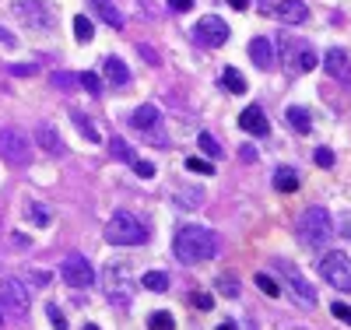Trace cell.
<instances>
[{"label":"cell","mask_w":351,"mask_h":330,"mask_svg":"<svg viewBox=\"0 0 351 330\" xmlns=\"http://www.w3.org/2000/svg\"><path fill=\"white\" fill-rule=\"evenodd\" d=\"M172 253L180 263L193 267V263H204L218 257V235L204 225H183L180 232L172 235Z\"/></svg>","instance_id":"cell-1"},{"label":"cell","mask_w":351,"mask_h":330,"mask_svg":"<svg viewBox=\"0 0 351 330\" xmlns=\"http://www.w3.org/2000/svg\"><path fill=\"white\" fill-rule=\"evenodd\" d=\"M295 235H299L302 246L324 250L334 239V222H330V215L324 211V207H306V211L299 215V222H295Z\"/></svg>","instance_id":"cell-2"},{"label":"cell","mask_w":351,"mask_h":330,"mask_svg":"<svg viewBox=\"0 0 351 330\" xmlns=\"http://www.w3.org/2000/svg\"><path fill=\"white\" fill-rule=\"evenodd\" d=\"M106 243H112V246H141V243H148V228H144V222L134 218L130 211H116L106 222Z\"/></svg>","instance_id":"cell-3"},{"label":"cell","mask_w":351,"mask_h":330,"mask_svg":"<svg viewBox=\"0 0 351 330\" xmlns=\"http://www.w3.org/2000/svg\"><path fill=\"white\" fill-rule=\"evenodd\" d=\"M281 60H285V71L288 74H302V71H313L316 64H319V56L302 43V39H295L291 32H281Z\"/></svg>","instance_id":"cell-4"},{"label":"cell","mask_w":351,"mask_h":330,"mask_svg":"<svg viewBox=\"0 0 351 330\" xmlns=\"http://www.w3.org/2000/svg\"><path fill=\"white\" fill-rule=\"evenodd\" d=\"M28 306H32V298H28V288L21 278H8L4 285H0V313L11 316V320H21L28 313Z\"/></svg>","instance_id":"cell-5"},{"label":"cell","mask_w":351,"mask_h":330,"mask_svg":"<svg viewBox=\"0 0 351 330\" xmlns=\"http://www.w3.org/2000/svg\"><path fill=\"white\" fill-rule=\"evenodd\" d=\"M319 274L327 278L330 288H337V292H351V257L341 253V250L327 253L324 260H319Z\"/></svg>","instance_id":"cell-6"},{"label":"cell","mask_w":351,"mask_h":330,"mask_svg":"<svg viewBox=\"0 0 351 330\" xmlns=\"http://www.w3.org/2000/svg\"><path fill=\"white\" fill-rule=\"evenodd\" d=\"M0 158L11 165H28V158H32V141L14 127H4L0 130Z\"/></svg>","instance_id":"cell-7"},{"label":"cell","mask_w":351,"mask_h":330,"mask_svg":"<svg viewBox=\"0 0 351 330\" xmlns=\"http://www.w3.org/2000/svg\"><path fill=\"white\" fill-rule=\"evenodd\" d=\"M60 278H64L71 288H92V285H95V271H92V263H88L84 253H67V257H64Z\"/></svg>","instance_id":"cell-8"},{"label":"cell","mask_w":351,"mask_h":330,"mask_svg":"<svg viewBox=\"0 0 351 330\" xmlns=\"http://www.w3.org/2000/svg\"><path fill=\"white\" fill-rule=\"evenodd\" d=\"M278 267L285 271V278H288V288H291V295L299 298V306H306V309H313L316 306V288L306 281V274L299 271V267H291V263H285V260H278Z\"/></svg>","instance_id":"cell-9"},{"label":"cell","mask_w":351,"mask_h":330,"mask_svg":"<svg viewBox=\"0 0 351 330\" xmlns=\"http://www.w3.org/2000/svg\"><path fill=\"white\" fill-rule=\"evenodd\" d=\"M14 18H21V21H28L32 28H53V11L43 4V0H18L14 4Z\"/></svg>","instance_id":"cell-10"},{"label":"cell","mask_w":351,"mask_h":330,"mask_svg":"<svg viewBox=\"0 0 351 330\" xmlns=\"http://www.w3.org/2000/svg\"><path fill=\"white\" fill-rule=\"evenodd\" d=\"M197 39H200L204 46L218 49V46H225V43H228V25H225L221 18H215V14L200 18V25H197Z\"/></svg>","instance_id":"cell-11"},{"label":"cell","mask_w":351,"mask_h":330,"mask_svg":"<svg viewBox=\"0 0 351 330\" xmlns=\"http://www.w3.org/2000/svg\"><path fill=\"white\" fill-rule=\"evenodd\" d=\"M106 292H109V298H112V303H120V306H127L130 303V288H127V267L123 263H109L106 267Z\"/></svg>","instance_id":"cell-12"},{"label":"cell","mask_w":351,"mask_h":330,"mask_svg":"<svg viewBox=\"0 0 351 330\" xmlns=\"http://www.w3.org/2000/svg\"><path fill=\"white\" fill-rule=\"evenodd\" d=\"M324 71H327L334 81H341L344 88H351V60H348L344 49H327V56H324Z\"/></svg>","instance_id":"cell-13"},{"label":"cell","mask_w":351,"mask_h":330,"mask_svg":"<svg viewBox=\"0 0 351 330\" xmlns=\"http://www.w3.org/2000/svg\"><path fill=\"white\" fill-rule=\"evenodd\" d=\"M239 127H243L246 134H253V137H267V134H271L267 116H263V109H256V106H250V109L239 113Z\"/></svg>","instance_id":"cell-14"},{"label":"cell","mask_w":351,"mask_h":330,"mask_svg":"<svg viewBox=\"0 0 351 330\" xmlns=\"http://www.w3.org/2000/svg\"><path fill=\"white\" fill-rule=\"evenodd\" d=\"M274 14H278L281 25H302L309 18V8L302 4V0H281V4L274 8Z\"/></svg>","instance_id":"cell-15"},{"label":"cell","mask_w":351,"mask_h":330,"mask_svg":"<svg viewBox=\"0 0 351 330\" xmlns=\"http://www.w3.org/2000/svg\"><path fill=\"white\" fill-rule=\"evenodd\" d=\"M36 141H39V148H43L46 155H53V158H60V155H64V141H60V134H56L49 123H39Z\"/></svg>","instance_id":"cell-16"},{"label":"cell","mask_w":351,"mask_h":330,"mask_svg":"<svg viewBox=\"0 0 351 330\" xmlns=\"http://www.w3.org/2000/svg\"><path fill=\"white\" fill-rule=\"evenodd\" d=\"M102 71H106L109 84H116V88H127L130 84V71H127V64H123L120 56H106L102 60Z\"/></svg>","instance_id":"cell-17"},{"label":"cell","mask_w":351,"mask_h":330,"mask_svg":"<svg viewBox=\"0 0 351 330\" xmlns=\"http://www.w3.org/2000/svg\"><path fill=\"white\" fill-rule=\"evenodd\" d=\"M130 127H134V130H152V127H158V106H152V102L137 106V109L130 113Z\"/></svg>","instance_id":"cell-18"},{"label":"cell","mask_w":351,"mask_h":330,"mask_svg":"<svg viewBox=\"0 0 351 330\" xmlns=\"http://www.w3.org/2000/svg\"><path fill=\"white\" fill-rule=\"evenodd\" d=\"M250 60H253L260 71H271L274 67V46L267 39H253L250 43Z\"/></svg>","instance_id":"cell-19"},{"label":"cell","mask_w":351,"mask_h":330,"mask_svg":"<svg viewBox=\"0 0 351 330\" xmlns=\"http://www.w3.org/2000/svg\"><path fill=\"white\" fill-rule=\"evenodd\" d=\"M172 204L183 207V211H197V207L204 204V190H197V187H176Z\"/></svg>","instance_id":"cell-20"},{"label":"cell","mask_w":351,"mask_h":330,"mask_svg":"<svg viewBox=\"0 0 351 330\" xmlns=\"http://www.w3.org/2000/svg\"><path fill=\"white\" fill-rule=\"evenodd\" d=\"M92 8L106 18V25H112V28H123L127 21H123V11L112 4V0H92Z\"/></svg>","instance_id":"cell-21"},{"label":"cell","mask_w":351,"mask_h":330,"mask_svg":"<svg viewBox=\"0 0 351 330\" xmlns=\"http://www.w3.org/2000/svg\"><path fill=\"white\" fill-rule=\"evenodd\" d=\"M71 119H74V127L81 130V137L88 141V144H99L102 137H99V130H95V123H92V119H88L81 109H71Z\"/></svg>","instance_id":"cell-22"},{"label":"cell","mask_w":351,"mask_h":330,"mask_svg":"<svg viewBox=\"0 0 351 330\" xmlns=\"http://www.w3.org/2000/svg\"><path fill=\"white\" fill-rule=\"evenodd\" d=\"M274 190L278 193H295L299 190V176L291 172V169H278L274 172Z\"/></svg>","instance_id":"cell-23"},{"label":"cell","mask_w":351,"mask_h":330,"mask_svg":"<svg viewBox=\"0 0 351 330\" xmlns=\"http://www.w3.org/2000/svg\"><path fill=\"white\" fill-rule=\"evenodd\" d=\"M221 84L228 88L232 95H243V92H246V78H243L236 67H225V71H221Z\"/></svg>","instance_id":"cell-24"},{"label":"cell","mask_w":351,"mask_h":330,"mask_svg":"<svg viewBox=\"0 0 351 330\" xmlns=\"http://www.w3.org/2000/svg\"><path fill=\"white\" fill-rule=\"evenodd\" d=\"M109 152H112V158H120V162H127V165H134V162H137L134 148H130L123 137H112V141H109Z\"/></svg>","instance_id":"cell-25"},{"label":"cell","mask_w":351,"mask_h":330,"mask_svg":"<svg viewBox=\"0 0 351 330\" xmlns=\"http://www.w3.org/2000/svg\"><path fill=\"white\" fill-rule=\"evenodd\" d=\"M288 123L295 127L299 134H309V127H313V119H309V113H306L302 106H291V109H288Z\"/></svg>","instance_id":"cell-26"},{"label":"cell","mask_w":351,"mask_h":330,"mask_svg":"<svg viewBox=\"0 0 351 330\" xmlns=\"http://www.w3.org/2000/svg\"><path fill=\"white\" fill-rule=\"evenodd\" d=\"M92 36H95V25L88 21L84 14H77V18H74V39H77V43H92Z\"/></svg>","instance_id":"cell-27"},{"label":"cell","mask_w":351,"mask_h":330,"mask_svg":"<svg viewBox=\"0 0 351 330\" xmlns=\"http://www.w3.org/2000/svg\"><path fill=\"white\" fill-rule=\"evenodd\" d=\"M141 285L152 288V292H169V278H165L162 271H148V274L141 278Z\"/></svg>","instance_id":"cell-28"},{"label":"cell","mask_w":351,"mask_h":330,"mask_svg":"<svg viewBox=\"0 0 351 330\" xmlns=\"http://www.w3.org/2000/svg\"><path fill=\"white\" fill-rule=\"evenodd\" d=\"M148 327H152V330H172V327H176V320H172V313L158 309V313H152V316H148Z\"/></svg>","instance_id":"cell-29"},{"label":"cell","mask_w":351,"mask_h":330,"mask_svg":"<svg viewBox=\"0 0 351 330\" xmlns=\"http://www.w3.org/2000/svg\"><path fill=\"white\" fill-rule=\"evenodd\" d=\"M197 141H200V152L208 155V158H218V155H221V144H218V141H215L211 134H200Z\"/></svg>","instance_id":"cell-30"},{"label":"cell","mask_w":351,"mask_h":330,"mask_svg":"<svg viewBox=\"0 0 351 330\" xmlns=\"http://www.w3.org/2000/svg\"><path fill=\"white\" fill-rule=\"evenodd\" d=\"M77 81H81V88L84 92H92V95H102V81L92 74V71H84V74H77Z\"/></svg>","instance_id":"cell-31"},{"label":"cell","mask_w":351,"mask_h":330,"mask_svg":"<svg viewBox=\"0 0 351 330\" xmlns=\"http://www.w3.org/2000/svg\"><path fill=\"white\" fill-rule=\"evenodd\" d=\"M190 306L200 309V313H208V309H215V298H211L208 292H193V295H190Z\"/></svg>","instance_id":"cell-32"},{"label":"cell","mask_w":351,"mask_h":330,"mask_svg":"<svg viewBox=\"0 0 351 330\" xmlns=\"http://www.w3.org/2000/svg\"><path fill=\"white\" fill-rule=\"evenodd\" d=\"M74 81H77V74H71V71H56L53 74V88H60V92H71Z\"/></svg>","instance_id":"cell-33"},{"label":"cell","mask_w":351,"mask_h":330,"mask_svg":"<svg viewBox=\"0 0 351 330\" xmlns=\"http://www.w3.org/2000/svg\"><path fill=\"white\" fill-rule=\"evenodd\" d=\"M218 292L228 295V298H236V295H239V281L232 278V274H221V278H218Z\"/></svg>","instance_id":"cell-34"},{"label":"cell","mask_w":351,"mask_h":330,"mask_svg":"<svg viewBox=\"0 0 351 330\" xmlns=\"http://www.w3.org/2000/svg\"><path fill=\"white\" fill-rule=\"evenodd\" d=\"M186 169H190V172H200V176H215V165H211L208 158H197V155L186 158Z\"/></svg>","instance_id":"cell-35"},{"label":"cell","mask_w":351,"mask_h":330,"mask_svg":"<svg viewBox=\"0 0 351 330\" xmlns=\"http://www.w3.org/2000/svg\"><path fill=\"white\" fill-rule=\"evenodd\" d=\"M46 316H49V323H53L56 330H67V316L60 313V306H56V303H49V306H46Z\"/></svg>","instance_id":"cell-36"},{"label":"cell","mask_w":351,"mask_h":330,"mask_svg":"<svg viewBox=\"0 0 351 330\" xmlns=\"http://www.w3.org/2000/svg\"><path fill=\"white\" fill-rule=\"evenodd\" d=\"M256 288H260L263 295H271V298H274V295L281 292V288H278V281H274L271 274H256Z\"/></svg>","instance_id":"cell-37"},{"label":"cell","mask_w":351,"mask_h":330,"mask_svg":"<svg viewBox=\"0 0 351 330\" xmlns=\"http://www.w3.org/2000/svg\"><path fill=\"white\" fill-rule=\"evenodd\" d=\"M28 218H32L36 225H49V211L43 204H28Z\"/></svg>","instance_id":"cell-38"},{"label":"cell","mask_w":351,"mask_h":330,"mask_svg":"<svg viewBox=\"0 0 351 330\" xmlns=\"http://www.w3.org/2000/svg\"><path fill=\"white\" fill-rule=\"evenodd\" d=\"M313 158H316L319 169H334V152H330V148H316V155H313Z\"/></svg>","instance_id":"cell-39"},{"label":"cell","mask_w":351,"mask_h":330,"mask_svg":"<svg viewBox=\"0 0 351 330\" xmlns=\"http://www.w3.org/2000/svg\"><path fill=\"white\" fill-rule=\"evenodd\" d=\"M8 74H14V78H28V74H36V64H11Z\"/></svg>","instance_id":"cell-40"},{"label":"cell","mask_w":351,"mask_h":330,"mask_svg":"<svg viewBox=\"0 0 351 330\" xmlns=\"http://www.w3.org/2000/svg\"><path fill=\"white\" fill-rule=\"evenodd\" d=\"M134 172L144 176V179H152V176H155V165H152V162H144V158H137V162H134Z\"/></svg>","instance_id":"cell-41"},{"label":"cell","mask_w":351,"mask_h":330,"mask_svg":"<svg viewBox=\"0 0 351 330\" xmlns=\"http://www.w3.org/2000/svg\"><path fill=\"white\" fill-rule=\"evenodd\" d=\"M330 313H334L341 323H348V327H351V309H348L344 303H334V306H330Z\"/></svg>","instance_id":"cell-42"},{"label":"cell","mask_w":351,"mask_h":330,"mask_svg":"<svg viewBox=\"0 0 351 330\" xmlns=\"http://www.w3.org/2000/svg\"><path fill=\"white\" fill-rule=\"evenodd\" d=\"M137 53H141V60H148V64H155V67H158V53H155L152 46H144V43H141V46H137Z\"/></svg>","instance_id":"cell-43"},{"label":"cell","mask_w":351,"mask_h":330,"mask_svg":"<svg viewBox=\"0 0 351 330\" xmlns=\"http://www.w3.org/2000/svg\"><path fill=\"white\" fill-rule=\"evenodd\" d=\"M49 281H53V274H49V271H32V285H36V288H46Z\"/></svg>","instance_id":"cell-44"},{"label":"cell","mask_w":351,"mask_h":330,"mask_svg":"<svg viewBox=\"0 0 351 330\" xmlns=\"http://www.w3.org/2000/svg\"><path fill=\"white\" fill-rule=\"evenodd\" d=\"M169 8H172V11H180V14H186V11L193 8V0H169Z\"/></svg>","instance_id":"cell-45"},{"label":"cell","mask_w":351,"mask_h":330,"mask_svg":"<svg viewBox=\"0 0 351 330\" xmlns=\"http://www.w3.org/2000/svg\"><path fill=\"white\" fill-rule=\"evenodd\" d=\"M0 43H4V46H14V43H18V39H14V36H11V32H8V28H0Z\"/></svg>","instance_id":"cell-46"},{"label":"cell","mask_w":351,"mask_h":330,"mask_svg":"<svg viewBox=\"0 0 351 330\" xmlns=\"http://www.w3.org/2000/svg\"><path fill=\"white\" fill-rule=\"evenodd\" d=\"M228 8H236V11H246V8H250V0H228Z\"/></svg>","instance_id":"cell-47"},{"label":"cell","mask_w":351,"mask_h":330,"mask_svg":"<svg viewBox=\"0 0 351 330\" xmlns=\"http://www.w3.org/2000/svg\"><path fill=\"white\" fill-rule=\"evenodd\" d=\"M218 330H236V323H221Z\"/></svg>","instance_id":"cell-48"},{"label":"cell","mask_w":351,"mask_h":330,"mask_svg":"<svg viewBox=\"0 0 351 330\" xmlns=\"http://www.w3.org/2000/svg\"><path fill=\"white\" fill-rule=\"evenodd\" d=\"M84 330H99V327H95V323H88V327H84Z\"/></svg>","instance_id":"cell-49"},{"label":"cell","mask_w":351,"mask_h":330,"mask_svg":"<svg viewBox=\"0 0 351 330\" xmlns=\"http://www.w3.org/2000/svg\"><path fill=\"white\" fill-rule=\"evenodd\" d=\"M0 327H4V313H0Z\"/></svg>","instance_id":"cell-50"}]
</instances>
